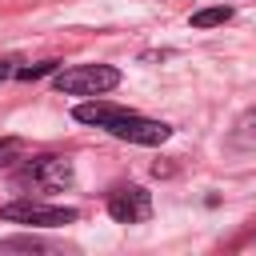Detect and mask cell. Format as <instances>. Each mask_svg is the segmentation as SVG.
Masks as SVG:
<instances>
[{
	"label": "cell",
	"mask_w": 256,
	"mask_h": 256,
	"mask_svg": "<svg viewBox=\"0 0 256 256\" xmlns=\"http://www.w3.org/2000/svg\"><path fill=\"white\" fill-rule=\"evenodd\" d=\"M16 152H20V140H16V136H4V140H0V168H4Z\"/></svg>",
	"instance_id": "9c48e42d"
},
{
	"label": "cell",
	"mask_w": 256,
	"mask_h": 256,
	"mask_svg": "<svg viewBox=\"0 0 256 256\" xmlns=\"http://www.w3.org/2000/svg\"><path fill=\"white\" fill-rule=\"evenodd\" d=\"M56 68H60V60H40V64L16 68V76H20V80H40V76H48V72H56Z\"/></svg>",
	"instance_id": "ba28073f"
},
{
	"label": "cell",
	"mask_w": 256,
	"mask_h": 256,
	"mask_svg": "<svg viewBox=\"0 0 256 256\" xmlns=\"http://www.w3.org/2000/svg\"><path fill=\"white\" fill-rule=\"evenodd\" d=\"M236 140H240V144H256V108H248V112L236 120Z\"/></svg>",
	"instance_id": "52a82bcc"
},
{
	"label": "cell",
	"mask_w": 256,
	"mask_h": 256,
	"mask_svg": "<svg viewBox=\"0 0 256 256\" xmlns=\"http://www.w3.org/2000/svg\"><path fill=\"white\" fill-rule=\"evenodd\" d=\"M72 116L80 124H96L104 132H112L116 140H132V144H164L172 136V128L164 120H148V116H136L120 104H104V100H88V104H76Z\"/></svg>",
	"instance_id": "6da1fadb"
},
{
	"label": "cell",
	"mask_w": 256,
	"mask_h": 256,
	"mask_svg": "<svg viewBox=\"0 0 256 256\" xmlns=\"http://www.w3.org/2000/svg\"><path fill=\"white\" fill-rule=\"evenodd\" d=\"M76 208H56V204H40V200H12L0 208V220L12 224H36V228H60V224H76Z\"/></svg>",
	"instance_id": "3957f363"
},
{
	"label": "cell",
	"mask_w": 256,
	"mask_h": 256,
	"mask_svg": "<svg viewBox=\"0 0 256 256\" xmlns=\"http://www.w3.org/2000/svg\"><path fill=\"white\" fill-rule=\"evenodd\" d=\"M56 92H68V96H100V92H112L120 84V68L112 64H76V68H64L56 72Z\"/></svg>",
	"instance_id": "7a4b0ae2"
},
{
	"label": "cell",
	"mask_w": 256,
	"mask_h": 256,
	"mask_svg": "<svg viewBox=\"0 0 256 256\" xmlns=\"http://www.w3.org/2000/svg\"><path fill=\"white\" fill-rule=\"evenodd\" d=\"M16 64H20V60H0V80H8V76H16Z\"/></svg>",
	"instance_id": "30bf717a"
},
{
	"label": "cell",
	"mask_w": 256,
	"mask_h": 256,
	"mask_svg": "<svg viewBox=\"0 0 256 256\" xmlns=\"http://www.w3.org/2000/svg\"><path fill=\"white\" fill-rule=\"evenodd\" d=\"M232 20V8L228 4H216V8H200L192 12V28H216V24H228Z\"/></svg>",
	"instance_id": "8992f818"
},
{
	"label": "cell",
	"mask_w": 256,
	"mask_h": 256,
	"mask_svg": "<svg viewBox=\"0 0 256 256\" xmlns=\"http://www.w3.org/2000/svg\"><path fill=\"white\" fill-rule=\"evenodd\" d=\"M4 248H32V252H36V248H40V240H8Z\"/></svg>",
	"instance_id": "8fae6325"
},
{
	"label": "cell",
	"mask_w": 256,
	"mask_h": 256,
	"mask_svg": "<svg viewBox=\"0 0 256 256\" xmlns=\"http://www.w3.org/2000/svg\"><path fill=\"white\" fill-rule=\"evenodd\" d=\"M24 180L44 188V192H60V188L72 184V160L68 156H40L24 168Z\"/></svg>",
	"instance_id": "5b68a950"
},
{
	"label": "cell",
	"mask_w": 256,
	"mask_h": 256,
	"mask_svg": "<svg viewBox=\"0 0 256 256\" xmlns=\"http://www.w3.org/2000/svg\"><path fill=\"white\" fill-rule=\"evenodd\" d=\"M108 216L120 224H140L152 216V196L140 184H120L108 192Z\"/></svg>",
	"instance_id": "277c9868"
}]
</instances>
